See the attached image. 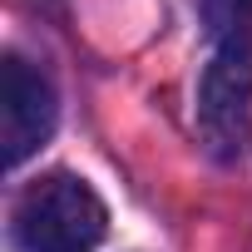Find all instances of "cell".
Returning a JSON list of instances; mask_svg holds the SVG:
<instances>
[{"label":"cell","mask_w":252,"mask_h":252,"mask_svg":"<svg viewBox=\"0 0 252 252\" xmlns=\"http://www.w3.org/2000/svg\"><path fill=\"white\" fill-rule=\"evenodd\" d=\"M55 84L20 55L0 60V158L5 168H20L25 158H35L50 134H55Z\"/></svg>","instance_id":"3"},{"label":"cell","mask_w":252,"mask_h":252,"mask_svg":"<svg viewBox=\"0 0 252 252\" xmlns=\"http://www.w3.org/2000/svg\"><path fill=\"white\" fill-rule=\"evenodd\" d=\"M104 232L109 208L79 173H45L15 203L20 252H94Z\"/></svg>","instance_id":"2"},{"label":"cell","mask_w":252,"mask_h":252,"mask_svg":"<svg viewBox=\"0 0 252 252\" xmlns=\"http://www.w3.org/2000/svg\"><path fill=\"white\" fill-rule=\"evenodd\" d=\"M247 119H252V15L232 0V10L218 20V40L198 79V129L222 158H232L242 154Z\"/></svg>","instance_id":"1"}]
</instances>
